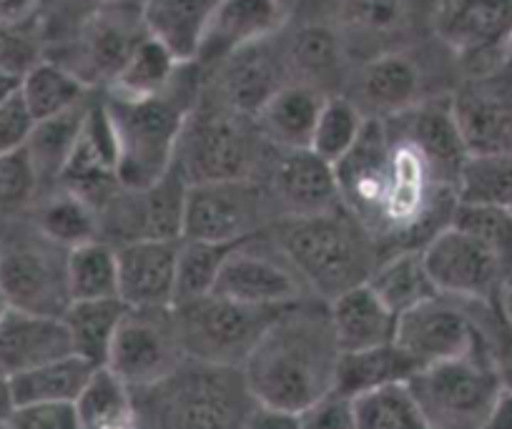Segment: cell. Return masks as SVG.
Segmentation results:
<instances>
[{"mask_svg":"<svg viewBox=\"0 0 512 429\" xmlns=\"http://www.w3.org/2000/svg\"><path fill=\"white\" fill-rule=\"evenodd\" d=\"M339 354L327 302L307 297L277 314L241 372L259 404L304 412L334 389Z\"/></svg>","mask_w":512,"mask_h":429,"instance_id":"obj_1","label":"cell"},{"mask_svg":"<svg viewBox=\"0 0 512 429\" xmlns=\"http://www.w3.org/2000/svg\"><path fill=\"white\" fill-rule=\"evenodd\" d=\"M204 91V71L184 63L166 91L149 98H116L103 93L123 189H146L174 166L176 143L186 116Z\"/></svg>","mask_w":512,"mask_h":429,"instance_id":"obj_2","label":"cell"},{"mask_svg":"<svg viewBox=\"0 0 512 429\" xmlns=\"http://www.w3.org/2000/svg\"><path fill=\"white\" fill-rule=\"evenodd\" d=\"M267 234L302 276L309 294L322 302L364 284L384 256L377 239L342 204L319 214L277 219Z\"/></svg>","mask_w":512,"mask_h":429,"instance_id":"obj_3","label":"cell"},{"mask_svg":"<svg viewBox=\"0 0 512 429\" xmlns=\"http://www.w3.org/2000/svg\"><path fill=\"white\" fill-rule=\"evenodd\" d=\"M134 397L149 429H244L256 404L241 367L196 359H184Z\"/></svg>","mask_w":512,"mask_h":429,"instance_id":"obj_4","label":"cell"},{"mask_svg":"<svg viewBox=\"0 0 512 429\" xmlns=\"http://www.w3.org/2000/svg\"><path fill=\"white\" fill-rule=\"evenodd\" d=\"M272 151L254 118L201 91L179 133L174 166L189 186L259 179Z\"/></svg>","mask_w":512,"mask_h":429,"instance_id":"obj_5","label":"cell"},{"mask_svg":"<svg viewBox=\"0 0 512 429\" xmlns=\"http://www.w3.org/2000/svg\"><path fill=\"white\" fill-rule=\"evenodd\" d=\"M407 387L430 429H482L502 394L482 344L465 357L417 369Z\"/></svg>","mask_w":512,"mask_h":429,"instance_id":"obj_6","label":"cell"},{"mask_svg":"<svg viewBox=\"0 0 512 429\" xmlns=\"http://www.w3.org/2000/svg\"><path fill=\"white\" fill-rule=\"evenodd\" d=\"M171 309L186 359L244 367L251 349L284 307H251L211 292Z\"/></svg>","mask_w":512,"mask_h":429,"instance_id":"obj_7","label":"cell"},{"mask_svg":"<svg viewBox=\"0 0 512 429\" xmlns=\"http://www.w3.org/2000/svg\"><path fill=\"white\" fill-rule=\"evenodd\" d=\"M146 36L141 0H126L88 13L66 36L46 43V58L66 66L96 91L113 81Z\"/></svg>","mask_w":512,"mask_h":429,"instance_id":"obj_8","label":"cell"},{"mask_svg":"<svg viewBox=\"0 0 512 429\" xmlns=\"http://www.w3.org/2000/svg\"><path fill=\"white\" fill-rule=\"evenodd\" d=\"M68 249L38 234L28 219L8 226L0 239V289L13 309L63 317L71 307L66 274Z\"/></svg>","mask_w":512,"mask_h":429,"instance_id":"obj_9","label":"cell"},{"mask_svg":"<svg viewBox=\"0 0 512 429\" xmlns=\"http://www.w3.org/2000/svg\"><path fill=\"white\" fill-rule=\"evenodd\" d=\"M277 221L262 179L189 186L181 239L236 244Z\"/></svg>","mask_w":512,"mask_h":429,"instance_id":"obj_10","label":"cell"},{"mask_svg":"<svg viewBox=\"0 0 512 429\" xmlns=\"http://www.w3.org/2000/svg\"><path fill=\"white\" fill-rule=\"evenodd\" d=\"M214 294L251 307H289L312 297L267 231L231 246L216 276Z\"/></svg>","mask_w":512,"mask_h":429,"instance_id":"obj_11","label":"cell"},{"mask_svg":"<svg viewBox=\"0 0 512 429\" xmlns=\"http://www.w3.org/2000/svg\"><path fill=\"white\" fill-rule=\"evenodd\" d=\"M432 26L467 73L490 71L512 56V0H440Z\"/></svg>","mask_w":512,"mask_h":429,"instance_id":"obj_12","label":"cell"},{"mask_svg":"<svg viewBox=\"0 0 512 429\" xmlns=\"http://www.w3.org/2000/svg\"><path fill=\"white\" fill-rule=\"evenodd\" d=\"M184 359L174 309H126L106 369L139 392L174 372Z\"/></svg>","mask_w":512,"mask_h":429,"instance_id":"obj_13","label":"cell"},{"mask_svg":"<svg viewBox=\"0 0 512 429\" xmlns=\"http://www.w3.org/2000/svg\"><path fill=\"white\" fill-rule=\"evenodd\" d=\"M467 154H512V56L450 91Z\"/></svg>","mask_w":512,"mask_h":429,"instance_id":"obj_14","label":"cell"},{"mask_svg":"<svg viewBox=\"0 0 512 429\" xmlns=\"http://www.w3.org/2000/svg\"><path fill=\"white\" fill-rule=\"evenodd\" d=\"M437 292L462 302H495L505 276L495 256L460 226L450 224L422 246Z\"/></svg>","mask_w":512,"mask_h":429,"instance_id":"obj_15","label":"cell"},{"mask_svg":"<svg viewBox=\"0 0 512 429\" xmlns=\"http://www.w3.org/2000/svg\"><path fill=\"white\" fill-rule=\"evenodd\" d=\"M395 344L420 369L475 352L480 347V334L472 319L470 302L440 294L400 314Z\"/></svg>","mask_w":512,"mask_h":429,"instance_id":"obj_16","label":"cell"},{"mask_svg":"<svg viewBox=\"0 0 512 429\" xmlns=\"http://www.w3.org/2000/svg\"><path fill=\"white\" fill-rule=\"evenodd\" d=\"M344 96L367 118L390 121L437 93H427L425 68L420 61L395 48L364 58L362 66L349 76Z\"/></svg>","mask_w":512,"mask_h":429,"instance_id":"obj_17","label":"cell"},{"mask_svg":"<svg viewBox=\"0 0 512 429\" xmlns=\"http://www.w3.org/2000/svg\"><path fill=\"white\" fill-rule=\"evenodd\" d=\"M274 41L277 38L239 48L204 71V93L231 111L254 118L264 103L289 83L282 48L274 46Z\"/></svg>","mask_w":512,"mask_h":429,"instance_id":"obj_18","label":"cell"},{"mask_svg":"<svg viewBox=\"0 0 512 429\" xmlns=\"http://www.w3.org/2000/svg\"><path fill=\"white\" fill-rule=\"evenodd\" d=\"M259 179L267 189L277 219L319 214L342 204L337 171L312 149H274Z\"/></svg>","mask_w":512,"mask_h":429,"instance_id":"obj_19","label":"cell"},{"mask_svg":"<svg viewBox=\"0 0 512 429\" xmlns=\"http://www.w3.org/2000/svg\"><path fill=\"white\" fill-rule=\"evenodd\" d=\"M287 23L289 0H216L194 63L209 71L239 48L277 38Z\"/></svg>","mask_w":512,"mask_h":429,"instance_id":"obj_20","label":"cell"},{"mask_svg":"<svg viewBox=\"0 0 512 429\" xmlns=\"http://www.w3.org/2000/svg\"><path fill=\"white\" fill-rule=\"evenodd\" d=\"M56 186L81 196L96 211H101L123 189L116 166V136L103 98L91 101L76 149Z\"/></svg>","mask_w":512,"mask_h":429,"instance_id":"obj_21","label":"cell"},{"mask_svg":"<svg viewBox=\"0 0 512 429\" xmlns=\"http://www.w3.org/2000/svg\"><path fill=\"white\" fill-rule=\"evenodd\" d=\"M282 58L289 81L314 88L324 96L347 91L349 46L334 23H302L282 43Z\"/></svg>","mask_w":512,"mask_h":429,"instance_id":"obj_22","label":"cell"},{"mask_svg":"<svg viewBox=\"0 0 512 429\" xmlns=\"http://www.w3.org/2000/svg\"><path fill=\"white\" fill-rule=\"evenodd\" d=\"M179 241L141 239L118 246V299L128 309L174 307Z\"/></svg>","mask_w":512,"mask_h":429,"instance_id":"obj_23","label":"cell"},{"mask_svg":"<svg viewBox=\"0 0 512 429\" xmlns=\"http://www.w3.org/2000/svg\"><path fill=\"white\" fill-rule=\"evenodd\" d=\"M387 123L397 133L410 138L417 149L427 156L437 176L457 191V176H460L462 164H465L470 154H467V146L462 141L460 128H457L455 113H452L450 93L430 96L420 106L410 108L402 116L390 118Z\"/></svg>","mask_w":512,"mask_h":429,"instance_id":"obj_24","label":"cell"},{"mask_svg":"<svg viewBox=\"0 0 512 429\" xmlns=\"http://www.w3.org/2000/svg\"><path fill=\"white\" fill-rule=\"evenodd\" d=\"M73 354L63 317L11 309L0 322V377L13 379Z\"/></svg>","mask_w":512,"mask_h":429,"instance_id":"obj_25","label":"cell"},{"mask_svg":"<svg viewBox=\"0 0 512 429\" xmlns=\"http://www.w3.org/2000/svg\"><path fill=\"white\" fill-rule=\"evenodd\" d=\"M327 307L339 352H359L395 342L397 314L372 292L367 281L334 297Z\"/></svg>","mask_w":512,"mask_h":429,"instance_id":"obj_26","label":"cell"},{"mask_svg":"<svg viewBox=\"0 0 512 429\" xmlns=\"http://www.w3.org/2000/svg\"><path fill=\"white\" fill-rule=\"evenodd\" d=\"M324 101V93L289 81L256 113V128L277 151L309 149Z\"/></svg>","mask_w":512,"mask_h":429,"instance_id":"obj_27","label":"cell"},{"mask_svg":"<svg viewBox=\"0 0 512 429\" xmlns=\"http://www.w3.org/2000/svg\"><path fill=\"white\" fill-rule=\"evenodd\" d=\"M216 0H141L146 31L179 61H196Z\"/></svg>","mask_w":512,"mask_h":429,"instance_id":"obj_28","label":"cell"},{"mask_svg":"<svg viewBox=\"0 0 512 429\" xmlns=\"http://www.w3.org/2000/svg\"><path fill=\"white\" fill-rule=\"evenodd\" d=\"M367 284L397 317L440 297L435 281L427 271L422 249H400L382 256Z\"/></svg>","mask_w":512,"mask_h":429,"instance_id":"obj_29","label":"cell"},{"mask_svg":"<svg viewBox=\"0 0 512 429\" xmlns=\"http://www.w3.org/2000/svg\"><path fill=\"white\" fill-rule=\"evenodd\" d=\"M28 224L48 241L68 251L98 239V211L63 186L41 191L28 214Z\"/></svg>","mask_w":512,"mask_h":429,"instance_id":"obj_30","label":"cell"},{"mask_svg":"<svg viewBox=\"0 0 512 429\" xmlns=\"http://www.w3.org/2000/svg\"><path fill=\"white\" fill-rule=\"evenodd\" d=\"M417 369L420 367L395 342L359 349V352H342L337 362L334 389L354 399L372 389L410 382Z\"/></svg>","mask_w":512,"mask_h":429,"instance_id":"obj_31","label":"cell"},{"mask_svg":"<svg viewBox=\"0 0 512 429\" xmlns=\"http://www.w3.org/2000/svg\"><path fill=\"white\" fill-rule=\"evenodd\" d=\"M88 108H91V98L81 106L71 108V111L36 121V126H33L31 138L26 143V154L31 159L33 169H36L43 191L56 186L58 179H61L63 169L71 159L73 149H76L78 136L83 131Z\"/></svg>","mask_w":512,"mask_h":429,"instance_id":"obj_32","label":"cell"},{"mask_svg":"<svg viewBox=\"0 0 512 429\" xmlns=\"http://www.w3.org/2000/svg\"><path fill=\"white\" fill-rule=\"evenodd\" d=\"M96 369L101 367H93L78 354H66V357L41 364L31 372L18 374L11 379L16 407L21 404H76Z\"/></svg>","mask_w":512,"mask_h":429,"instance_id":"obj_33","label":"cell"},{"mask_svg":"<svg viewBox=\"0 0 512 429\" xmlns=\"http://www.w3.org/2000/svg\"><path fill=\"white\" fill-rule=\"evenodd\" d=\"M126 309L128 307L118 297L71 302V307L63 312V324L71 337L73 354L91 362L93 367H106L111 344Z\"/></svg>","mask_w":512,"mask_h":429,"instance_id":"obj_34","label":"cell"},{"mask_svg":"<svg viewBox=\"0 0 512 429\" xmlns=\"http://www.w3.org/2000/svg\"><path fill=\"white\" fill-rule=\"evenodd\" d=\"M184 61L171 53L159 38L149 36L134 48V53L128 56L121 71L113 76V81L103 88L106 96L116 98H149L156 93L166 91L174 83L176 73L181 71Z\"/></svg>","mask_w":512,"mask_h":429,"instance_id":"obj_35","label":"cell"},{"mask_svg":"<svg viewBox=\"0 0 512 429\" xmlns=\"http://www.w3.org/2000/svg\"><path fill=\"white\" fill-rule=\"evenodd\" d=\"M83 429H141V412L134 389L101 367L76 402Z\"/></svg>","mask_w":512,"mask_h":429,"instance_id":"obj_36","label":"cell"},{"mask_svg":"<svg viewBox=\"0 0 512 429\" xmlns=\"http://www.w3.org/2000/svg\"><path fill=\"white\" fill-rule=\"evenodd\" d=\"M334 26L344 41L387 43L410 23L407 0H332Z\"/></svg>","mask_w":512,"mask_h":429,"instance_id":"obj_37","label":"cell"},{"mask_svg":"<svg viewBox=\"0 0 512 429\" xmlns=\"http://www.w3.org/2000/svg\"><path fill=\"white\" fill-rule=\"evenodd\" d=\"M91 96L93 88L51 58H43L21 81V98L36 121L71 111Z\"/></svg>","mask_w":512,"mask_h":429,"instance_id":"obj_38","label":"cell"},{"mask_svg":"<svg viewBox=\"0 0 512 429\" xmlns=\"http://www.w3.org/2000/svg\"><path fill=\"white\" fill-rule=\"evenodd\" d=\"M71 302L118 297V254L101 239L86 241L68 251L66 261Z\"/></svg>","mask_w":512,"mask_h":429,"instance_id":"obj_39","label":"cell"},{"mask_svg":"<svg viewBox=\"0 0 512 429\" xmlns=\"http://www.w3.org/2000/svg\"><path fill=\"white\" fill-rule=\"evenodd\" d=\"M457 201L512 209V154H470L457 176Z\"/></svg>","mask_w":512,"mask_h":429,"instance_id":"obj_40","label":"cell"},{"mask_svg":"<svg viewBox=\"0 0 512 429\" xmlns=\"http://www.w3.org/2000/svg\"><path fill=\"white\" fill-rule=\"evenodd\" d=\"M352 407L357 429H430L407 382L359 394Z\"/></svg>","mask_w":512,"mask_h":429,"instance_id":"obj_41","label":"cell"},{"mask_svg":"<svg viewBox=\"0 0 512 429\" xmlns=\"http://www.w3.org/2000/svg\"><path fill=\"white\" fill-rule=\"evenodd\" d=\"M364 123H367V116L344 93L327 96L322 111H319L309 149L332 166L339 164L362 136Z\"/></svg>","mask_w":512,"mask_h":429,"instance_id":"obj_42","label":"cell"},{"mask_svg":"<svg viewBox=\"0 0 512 429\" xmlns=\"http://www.w3.org/2000/svg\"><path fill=\"white\" fill-rule=\"evenodd\" d=\"M239 244V241H236ZM234 244H214V241H179V259H176V299L174 304L199 299L214 292L216 276L224 266L226 254Z\"/></svg>","mask_w":512,"mask_h":429,"instance_id":"obj_43","label":"cell"},{"mask_svg":"<svg viewBox=\"0 0 512 429\" xmlns=\"http://www.w3.org/2000/svg\"><path fill=\"white\" fill-rule=\"evenodd\" d=\"M452 224L465 229L470 236H475L497 259L502 276H505V286L512 284V209L457 204Z\"/></svg>","mask_w":512,"mask_h":429,"instance_id":"obj_44","label":"cell"},{"mask_svg":"<svg viewBox=\"0 0 512 429\" xmlns=\"http://www.w3.org/2000/svg\"><path fill=\"white\" fill-rule=\"evenodd\" d=\"M41 191V181L26 149L0 156V226L28 219Z\"/></svg>","mask_w":512,"mask_h":429,"instance_id":"obj_45","label":"cell"},{"mask_svg":"<svg viewBox=\"0 0 512 429\" xmlns=\"http://www.w3.org/2000/svg\"><path fill=\"white\" fill-rule=\"evenodd\" d=\"M480 344L500 379L502 389L512 392V324L495 302H470Z\"/></svg>","mask_w":512,"mask_h":429,"instance_id":"obj_46","label":"cell"},{"mask_svg":"<svg viewBox=\"0 0 512 429\" xmlns=\"http://www.w3.org/2000/svg\"><path fill=\"white\" fill-rule=\"evenodd\" d=\"M46 58L41 26H3L0 23V73L21 78Z\"/></svg>","mask_w":512,"mask_h":429,"instance_id":"obj_47","label":"cell"},{"mask_svg":"<svg viewBox=\"0 0 512 429\" xmlns=\"http://www.w3.org/2000/svg\"><path fill=\"white\" fill-rule=\"evenodd\" d=\"M8 429H83L76 404H21L13 409Z\"/></svg>","mask_w":512,"mask_h":429,"instance_id":"obj_48","label":"cell"},{"mask_svg":"<svg viewBox=\"0 0 512 429\" xmlns=\"http://www.w3.org/2000/svg\"><path fill=\"white\" fill-rule=\"evenodd\" d=\"M299 419H302V429H357L352 399L339 394L337 389L299 412Z\"/></svg>","mask_w":512,"mask_h":429,"instance_id":"obj_49","label":"cell"},{"mask_svg":"<svg viewBox=\"0 0 512 429\" xmlns=\"http://www.w3.org/2000/svg\"><path fill=\"white\" fill-rule=\"evenodd\" d=\"M33 126H36V118L31 116L28 106L23 103L21 93L11 98L6 106H0V156L26 149Z\"/></svg>","mask_w":512,"mask_h":429,"instance_id":"obj_50","label":"cell"},{"mask_svg":"<svg viewBox=\"0 0 512 429\" xmlns=\"http://www.w3.org/2000/svg\"><path fill=\"white\" fill-rule=\"evenodd\" d=\"M113 3H126V0H53V6H56V18L61 21V31H58L56 38H51V41L46 43L58 41V38L66 36V33L71 31L81 18H86L88 13L98 11V8L113 6Z\"/></svg>","mask_w":512,"mask_h":429,"instance_id":"obj_51","label":"cell"},{"mask_svg":"<svg viewBox=\"0 0 512 429\" xmlns=\"http://www.w3.org/2000/svg\"><path fill=\"white\" fill-rule=\"evenodd\" d=\"M244 429H302V419H299V412L256 402L246 417Z\"/></svg>","mask_w":512,"mask_h":429,"instance_id":"obj_52","label":"cell"},{"mask_svg":"<svg viewBox=\"0 0 512 429\" xmlns=\"http://www.w3.org/2000/svg\"><path fill=\"white\" fill-rule=\"evenodd\" d=\"M43 0H0V23L3 26H31L38 23Z\"/></svg>","mask_w":512,"mask_h":429,"instance_id":"obj_53","label":"cell"},{"mask_svg":"<svg viewBox=\"0 0 512 429\" xmlns=\"http://www.w3.org/2000/svg\"><path fill=\"white\" fill-rule=\"evenodd\" d=\"M482 429H512V392L510 389H502V394L497 397L495 407H492L490 417H487L485 427Z\"/></svg>","mask_w":512,"mask_h":429,"instance_id":"obj_54","label":"cell"},{"mask_svg":"<svg viewBox=\"0 0 512 429\" xmlns=\"http://www.w3.org/2000/svg\"><path fill=\"white\" fill-rule=\"evenodd\" d=\"M13 409H16V399H13L11 379L0 377V424H8Z\"/></svg>","mask_w":512,"mask_h":429,"instance_id":"obj_55","label":"cell"},{"mask_svg":"<svg viewBox=\"0 0 512 429\" xmlns=\"http://www.w3.org/2000/svg\"><path fill=\"white\" fill-rule=\"evenodd\" d=\"M21 93V78H13L8 73H0V106H6L11 98Z\"/></svg>","mask_w":512,"mask_h":429,"instance_id":"obj_56","label":"cell"},{"mask_svg":"<svg viewBox=\"0 0 512 429\" xmlns=\"http://www.w3.org/2000/svg\"><path fill=\"white\" fill-rule=\"evenodd\" d=\"M497 304H500L502 314L507 317V322L512 324V284H507L505 289L500 292V297H497Z\"/></svg>","mask_w":512,"mask_h":429,"instance_id":"obj_57","label":"cell"},{"mask_svg":"<svg viewBox=\"0 0 512 429\" xmlns=\"http://www.w3.org/2000/svg\"><path fill=\"white\" fill-rule=\"evenodd\" d=\"M11 302H8L6 299V294H3V289H0V322H3V319H6V314L11 312Z\"/></svg>","mask_w":512,"mask_h":429,"instance_id":"obj_58","label":"cell"},{"mask_svg":"<svg viewBox=\"0 0 512 429\" xmlns=\"http://www.w3.org/2000/svg\"><path fill=\"white\" fill-rule=\"evenodd\" d=\"M0 429H8V424H0Z\"/></svg>","mask_w":512,"mask_h":429,"instance_id":"obj_59","label":"cell"}]
</instances>
